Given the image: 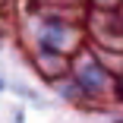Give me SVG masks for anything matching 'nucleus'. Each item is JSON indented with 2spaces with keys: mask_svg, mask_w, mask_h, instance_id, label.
<instances>
[{
  "mask_svg": "<svg viewBox=\"0 0 123 123\" xmlns=\"http://www.w3.org/2000/svg\"><path fill=\"white\" fill-rule=\"evenodd\" d=\"M82 79H85V85H101V73H98V66H85V73H82Z\"/></svg>",
  "mask_w": 123,
  "mask_h": 123,
  "instance_id": "nucleus-1",
  "label": "nucleus"
}]
</instances>
